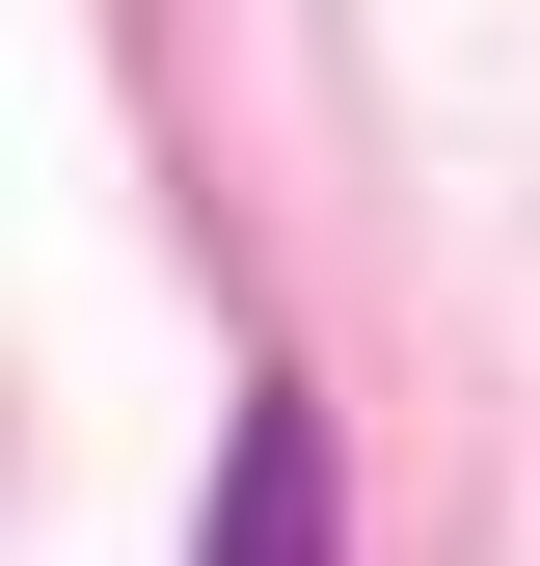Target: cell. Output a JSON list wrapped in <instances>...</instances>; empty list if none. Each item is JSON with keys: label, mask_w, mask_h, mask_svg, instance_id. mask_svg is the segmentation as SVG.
Returning a JSON list of instances; mask_svg holds the SVG:
<instances>
[{"label": "cell", "mask_w": 540, "mask_h": 566, "mask_svg": "<svg viewBox=\"0 0 540 566\" xmlns=\"http://www.w3.org/2000/svg\"><path fill=\"white\" fill-rule=\"evenodd\" d=\"M352 513H324V405L298 378H243V432H217V566H324Z\"/></svg>", "instance_id": "1"}]
</instances>
